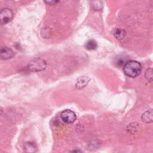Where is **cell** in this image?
<instances>
[{"instance_id": "cell-6", "label": "cell", "mask_w": 153, "mask_h": 153, "mask_svg": "<svg viewBox=\"0 0 153 153\" xmlns=\"http://www.w3.org/2000/svg\"><path fill=\"white\" fill-rule=\"evenodd\" d=\"M90 80V78L87 76H81L79 78H78L75 84V86L77 88H79V89L82 88L88 84Z\"/></svg>"}, {"instance_id": "cell-11", "label": "cell", "mask_w": 153, "mask_h": 153, "mask_svg": "<svg viewBox=\"0 0 153 153\" xmlns=\"http://www.w3.org/2000/svg\"><path fill=\"white\" fill-rule=\"evenodd\" d=\"M139 124L137 123H133L130 124L127 126L126 130L128 133H133L139 130Z\"/></svg>"}, {"instance_id": "cell-14", "label": "cell", "mask_w": 153, "mask_h": 153, "mask_svg": "<svg viewBox=\"0 0 153 153\" xmlns=\"http://www.w3.org/2000/svg\"><path fill=\"white\" fill-rule=\"evenodd\" d=\"M93 8L96 11L100 10L103 7V4L101 1H94L93 4Z\"/></svg>"}, {"instance_id": "cell-3", "label": "cell", "mask_w": 153, "mask_h": 153, "mask_svg": "<svg viewBox=\"0 0 153 153\" xmlns=\"http://www.w3.org/2000/svg\"><path fill=\"white\" fill-rule=\"evenodd\" d=\"M60 118L66 123H72L76 120V115L74 111L70 109H65L61 112Z\"/></svg>"}, {"instance_id": "cell-10", "label": "cell", "mask_w": 153, "mask_h": 153, "mask_svg": "<svg viewBox=\"0 0 153 153\" xmlns=\"http://www.w3.org/2000/svg\"><path fill=\"white\" fill-rule=\"evenodd\" d=\"M85 47L88 50H94L97 48V44L95 40L90 39L86 42Z\"/></svg>"}, {"instance_id": "cell-9", "label": "cell", "mask_w": 153, "mask_h": 153, "mask_svg": "<svg viewBox=\"0 0 153 153\" xmlns=\"http://www.w3.org/2000/svg\"><path fill=\"white\" fill-rule=\"evenodd\" d=\"M126 35V31L123 29H117L114 32L115 37L118 40H122L124 38Z\"/></svg>"}, {"instance_id": "cell-15", "label": "cell", "mask_w": 153, "mask_h": 153, "mask_svg": "<svg viewBox=\"0 0 153 153\" xmlns=\"http://www.w3.org/2000/svg\"><path fill=\"white\" fill-rule=\"evenodd\" d=\"M70 153H82V151L79 149H75L70 152Z\"/></svg>"}, {"instance_id": "cell-5", "label": "cell", "mask_w": 153, "mask_h": 153, "mask_svg": "<svg viewBox=\"0 0 153 153\" xmlns=\"http://www.w3.org/2000/svg\"><path fill=\"white\" fill-rule=\"evenodd\" d=\"M14 55L13 50L8 47H4L0 51V56L2 59L6 60L11 58Z\"/></svg>"}, {"instance_id": "cell-7", "label": "cell", "mask_w": 153, "mask_h": 153, "mask_svg": "<svg viewBox=\"0 0 153 153\" xmlns=\"http://www.w3.org/2000/svg\"><path fill=\"white\" fill-rule=\"evenodd\" d=\"M36 149V145L31 142H27L23 145V151L25 153H35Z\"/></svg>"}, {"instance_id": "cell-1", "label": "cell", "mask_w": 153, "mask_h": 153, "mask_svg": "<svg viewBox=\"0 0 153 153\" xmlns=\"http://www.w3.org/2000/svg\"><path fill=\"white\" fill-rule=\"evenodd\" d=\"M123 70L127 76L130 78H134L141 73L142 65L137 61L129 60L124 65Z\"/></svg>"}, {"instance_id": "cell-2", "label": "cell", "mask_w": 153, "mask_h": 153, "mask_svg": "<svg viewBox=\"0 0 153 153\" xmlns=\"http://www.w3.org/2000/svg\"><path fill=\"white\" fill-rule=\"evenodd\" d=\"M47 68V62L42 59H36L30 61L27 68L29 71L32 72H39L44 71Z\"/></svg>"}, {"instance_id": "cell-12", "label": "cell", "mask_w": 153, "mask_h": 153, "mask_svg": "<svg viewBox=\"0 0 153 153\" xmlns=\"http://www.w3.org/2000/svg\"><path fill=\"white\" fill-rule=\"evenodd\" d=\"M145 77L149 81H153V68H148L145 71Z\"/></svg>"}, {"instance_id": "cell-4", "label": "cell", "mask_w": 153, "mask_h": 153, "mask_svg": "<svg viewBox=\"0 0 153 153\" xmlns=\"http://www.w3.org/2000/svg\"><path fill=\"white\" fill-rule=\"evenodd\" d=\"M13 17V13L10 9L3 8L0 12V22L1 24H7L11 20Z\"/></svg>"}, {"instance_id": "cell-13", "label": "cell", "mask_w": 153, "mask_h": 153, "mask_svg": "<svg viewBox=\"0 0 153 153\" xmlns=\"http://www.w3.org/2000/svg\"><path fill=\"white\" fill-rule=\"evenodd\" d=\"M128 61H127V59L124 57H120L117 59L115 63H117V65L118 66H121L122 65H124H124L126 64V63Z\"/></svg>"}, {"instance_id": "cell-16", "label": "cell", "mask_w": 153, "mask_h": 153, "mask_svg": "<svg viewBox=\"0 0 153 153\" xmlns=\"http://www.w3.org/2000/svg\"><path fill=\"white\" fill-rule=\"evenodd\" d=\"M59 1H47V2H45L48 4H50V3H52V4H55V3H57Z\"/></svg>"}, {"instance_id": "cell-8", "label": "cell", "mask_w": 153, "mask_h": 153, "mask_svg": "<svg viewBox=\"0 0 153 153\" xmlns=\"http://www.w3.org/2000/svg\"><path fill=\"white\" fill-rule=\"evenodd\" d=\"M141 119L146 123H151L153 122V110L149 109L145 111L142 115Z\"/></svg>"}]
</instances>
